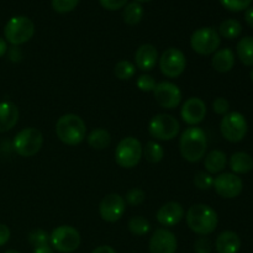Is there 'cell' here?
I'll return each mask as SVG.
<instances>
[{"label":"cell","mask_w":253,"mask_h":253,"mask_svg":"<svg viewBox=\"0 0 253 253\" xmlns=\"http://www.w3.org/2000/svg\"><path fill=\"white\" fill-rule=\"evenodd\" d=\"M180 155L190 163L199 162L205 157L208 150L207 133L198 126H190L183 131L179 138Z\"/></svg>","instance_id":"6da1fadb"},{"label":"cell","mask_w":253,"mask_h":253,"mask_svg":"<svg viewBox=\"0 0 253 253\" xmlns=\"http://www.w3.org/2000/svg\"><path fill=\"white\" fill-rule=\"evenodd\" d=\"M187 225L194 234L208 236L216 230L219 217L216 211L207 204H194L185 215Z\"/></svg>","instance_id":"7a4b0ae2"},{"label":"cell","mask_w":253,"mask_h":253,"mask_svg":"<svg viewBox=\"0 0 253 253\" xmlns=\"http://www.w3.org/2000/svg\"><path fill=\"white\" fill-rule=\"evenodd\" d=\"M57 137L68 146H77L84 141L86 136L85 123L76 114H64L57 120Z\"/></svg>","instance_id":"3957f363"},{"label":"cell","mask_w":253,"mask_h":253,"mask_svg":"<svg viewBox=\"0 0 253 253\" xmlns=\"http://www.w3.org/2000/svg\"><path fill=\"white\" fill-rule=\"evenodd\" d=\"M35 35V24L26 16H14L4 27L5 41L12 46H20L29 42Z\"/></svg>","instance_id":"277c9868"},{"label":"cell","mask_w":253,"mask_h":253,"mask_svg":"<svg viewBox=\"0 0 253 253\" xmlns=\"http://www.w3.org/2000/svg\"><path fill=\"white\" fill-rule=\"evenodd\" d=\"M143 156V146L136 137L123 138L116 146L115 161L121 168L131 169L140 163Z\"/></svg>","instance_id":"5b68a950"},{"label":"cell","mask_w":253,"mask_h":253,"mask_svg":"<svg viewBox=\"0 0 253 253\" xmlns=\"http://www.w3.org/2000/svg\"><path fill=\"white\" fill-rule=\"evenodd\" d=\"M43 146V135L35 127H26L16 133L12 142L15 152L21 157H32L37 155Z\"/></svg>","instance_id":"8992f818"},{"label":"cell","mask_w":253,"mask_h":253,"mask_svg":"<svg viewBox=\"0 0 253 253\" xmlns=\"http://www.w3.org/2000/svg\"><path fill=\"white\" fill-rule=\"evenodd\" d=\"M221 39L214 27H200L190 36V47L200 56H210L219 49Z\"/></svg>","instance_id":"52a82bcc"},{"label":"cell","mask_w":253,"mask_h":253,"mask_svg":"<svg viewBox=\"0 0 253 253\" xmlns=\"http://www.w3.org/2000/svg\"><path fill=\"white\" fill-rule=\"evenodd\" d=\"M179 121L169 114H157L148 123V132L158 141H170L179 133Z\"/></svg>","instance_id":"ba28073f"},{"label":"cell","mask_w":253,"mask_h":253,"mask_svg":"<svg viewBox=\"0 0 253 253\" xmlns=\"http://www.w3.org/2000/svg\"><path fill=\"white\" fill-rule=\"evenodd\" d=\"M52 249L59 253H72L81 246V234L73 226L62 225L49 234Z\"/></svg>","instance_id":"9c48e42d"},{"label":"cell","mask_w":253,"mask_h":253,"mask_svg":"<svg viewBox=\"0 0 253 253\" xmlns=\"http://www.w3.org/2000/svg\"><path fill=\"white\" fill-rule=\"evenodd\" d=\"M249 131V124L246 118L241 113L232 111L224 115L220 123V132L222 137L232 143H237L244 140Z\"/></svg>","instance_id":"30bf717a"},{"label":"cell","mask_w":253,"mask_h":253,"mask_svg":"<svg viewBox=\"0 0 253 253\" xmlns=\"http://www.w3.org/2000/svg\"><path fill=\"white\" fill-rule=\"evenodd\" d=\"M160 63V69L167 78H178L182 76L187 67V58L185 54L180 51L179 48H170L166 49L162 56L158 58Z\"/></svg>","instance_id":"8fae6325"},{"label":"cell","mask_w":253,"mask_h":253,"mask_svg":"<svg viewBox=\"0 0 253 253\" xmlns=\"http://www.w3.org/2000/svg\"><path fill=\"white\" fill-rule=\"evenodd\" d=\"M152 93L156 103L161 108L172 110V109L178 108L179 104L182 103V91H180L179 86L170 82L157 83Z\"/></svg>","instance_id":"7c38bea8"},{"label":"cell","mask_w":253,"mask_h":253,"mask_svg":"<svg viewBox=\"0 0 253 253\" xmlns=\"http://www.w3.org/2000/svg\"><path fill=\"white\" fill-rule=\"evenodd\" d=\"M212 188L216 194L224 199H234L242 193L244 182L239 175L234 173H220L217 177L214 178Z\"/></svg>","instance_id":"4fadbf2b"},{"label":"cell","mask_w":253,"mask_h":253,"mask_svg":"<svg viewBox=\"0 0 253 253\" xmlns=\"http://www.w3.org/2000/svg\"><path fill=\"white\" fill-rule=\"evenodd\" d=\"M126 202L118 193L105 195L99 204V214L106 222H116L124 216Z\"/></svg>","instance_id":"5bb4252c"},{"label":"cell","mask_w":253,"mask_h":253,"mask_svg":"<svg viewBox=\"0 0 253 253\" xmlns=\"http://www.w3.org/2000/svg\"><path fill=\"white\" fill-rule=\"evenodd\" d=\"M177 237L167 229H157L150 239V253H175Z\"/></svg>","instance_id":"9a60e30c"},{"label":"cell","mask_w":253,"mask_h":253,"mask_svg":"<svg viewBox=\"0 0 253 253\" xmlns=\"http://www.w3.org/2000/svg\"><path fill=\"white\" fill-rule=\"evenodd\" d=\"M180 116L185 124L197 126L203 123L207 116V104L200 98H189L184 101L180 109Z\"/></svg>","instance_id":"2e32d148"},{"label":"cell","mask_w":253,"mask_h":253,"mask_svg":"<svg viewBox=\"0 0 253 253\" xmlns=\"http://www.w3.org/2000/svg\"><path fill=\"white\" fill-rule=\"evenodd\" d=\"M184 208L178 202H168L158 209L156 219L162 226L173 227L179 224L184 217Z\"/></svg>","instance_id":"e0dca14e"},{"label":"cell","mask_w":253,"mask_h":253,"mask_svg":"<svg viewBox=\"0 0 253 253\" xmlns=\"http://www.w3.org/2000/svg\"><path fill=\"white\" fill-rule=\"evenodd\" d=\"M158 62V52L153 44L143 43L136 49L135 63L141 71H151Z\"/></svg>","instance_id":"ac0fdd59"},{"label":"cell","mask_w":253,"mask_h":253,"mask_svg":"<svg viewBox=\"0 0 253 253\" xmlns=\"http://www.w3.org/2000/svg\"><path fill=\"white\" fill-rule=\"evenodd\" d=\"M19 108L11 101L0 103V133L7 132L16 126L19 121Z\"/></svg>","instance_id":"d6986e66"},{"label":"cell","mask_w":253,"mask_h":253,"mask_svg":"<svg viewBox=\"0 0 253 253\" xmlns=\"http://www.w3.org/2000/svg\"><path fill=\"white\" fill-rule=\"evenodd\" d=\"M217 253H237L241 249V239L235 231H222L215 241Z\"/></svg>","instance_id":"ffe728a7"},{"label":"cell","mask_w":253,"mask_h":253,"mask_svg":"<svg viewBox=\"0 0 253 253\" xmlns=\"http://www.w3.org/2000/svg\"><path fill=\"white\" fill-rule=\"evenodd\" d=\"M211 66L219 73H227L235 66V53L231 48L217 49L211 58Z\"/></svg>","instance_id":"44dd1931"},{"label":"cell","mask_w":253,"mask_h":253,"mask_svg":"<svg viewBox=\"0 0 253 253\" xmlns=\"http://www.w3.org/2000/svg\"><path fill=\"white\" fill-rule=\"evenodd\" d=\"M227 165L226 153L220 150H212L205 156L204 167L209 174H220Z\"/></svg>","instance_id":"7402d4cb"},{"label":"cell","mask_w":253,"mask_h":253,"mask_svg":"<svg viewBox=\"0 0 253 253\" xmlns=\"http://www.w3.org/2000/svg\"><path fill=\"white\" fill-rule=\"evenodd\" d=\"M229 165L234 174H246L253 169V158L247 152H235L230 157Z\"/></svg>","instance_id":"603a6c76"},{"label":"cell","mask_w":253,"mask_h":253,"mask_svg":"<svg viewBox=\"0 0 253 253\" xmlns=\"http://www.w3.org/2000/svg\"><path fill=\"white\" fill-rule=\"evenodd\" d=\"M86 141H88V145L94 150H105L110 146L111 136L110 132L105 128H95L89 133Z\"/></svg>","instance_id":"cb8c5ba5"},{"label":"cell","mask_w":253,"mask_h":253,"mask_svg":"<svg viewBox=\"0 0 253 253\" xmlns=\"http://www.w3.org/2000/svg\"><path fill=\"white\" fill-rule=\"evenodd\" d=\"M236 53L245 66L253 67V36L240 40L236 46Z\"/></svg>","instance_id":"d4e9b609"},{"label":"cell","mask_w":253,"mask_h":253,"mask_svg":"<svg viewBox=\"0 0 253 253\" xmlns=\"http://www.w3.org/2000/svg\"><path fill=\"white\" fill-rule=\"evenodd\" d=\"M143 14H145V10H143V6L140 2H128V4H126V6L124 7L123 19L124 21H125V24L135 26V25L140 24L141 20H142L143 17Z\"/></svg>","instance_id":"484cf974"},{"label":"cell","mask_w":253,"mask_h":253,"mask_svg":"<svg viewBox=\"0 0 253 253\" xmlns=\"http://www.w3.org/2000/svg\"><path fill=\"white\" fill-rule=\"evenodd\" d=\"M242 26L239 20L227 19L222 21L219 26V35L227 40H235L241 35Z\"/></svg>","instance_id":"4316f807"},{"label":"cell","mask_w":253,"mask_h":253,"mask_svg":"<svg viewBox=\"0 0 253 253\" xmlns=\"http://www.w3.org/2000/svg\"><path fill=\"white\" fill-rule=\"evenodd\" d=\"M143 156L150 163H160L165 157V150L156 141H148L143 148Z\"/></svg>","instance_id":"83f0119b"},{"label":"cell","mask_w":253,"mask_h":253,"mask_svg":"<svg viewBox=\"0 0 253 253\" xmlns=\"http://www.w3.org/2000/svg\"><path fill=\"white\" fill-rule=\"evenodd\" d=\"M136 73V66L133 63H131L130 61H124L118 62L114 67V74L118 79L120 81H130Z\"/></svg>","instance_id":"f1b7e54d"},{"label":"cell","mask_w":253,"mask_h":253,"mask_svg":"<svg viewBox=\"0 0 253 253\" xmlns=\"http://www.w3.org/2000/svg\"><path fill=\"white\" fill-rule=\"evenodd\" d=\"M128 230L135 236H143L148 234L151 230V225L147 219L142 216H135L128 221Z\"/></svg>","instance_id":"f546056e"},{"label":"cell","mask_w":253,"mask_h":253,"mask_svg":"<svg viewBox=\"0 0 253 253\" xmlns=\"http://www.w3.org/2000/svg\"><path fill=\"white\" fill-rule=\"evenodd\" d=\"M194 185L200 190H209L211 189L212 185H214V177L211 174H209L208 172H197L194 174Z\"/></svg>","instance_id":"4dcf8cb0"},{"label":"cell","mask_w":253,"mask_h":253,"mask_svg":"<svg viewBox=\"0 0 253 253\" xmlns=\"http://www.w3.org/2000/svg\"><path fill=\"white\" fill-rule=\"evenodd\" d=\"M29 241L35 249H36V247L46 246L49 242V234L41 229L34 230V231H31L29 234Z\"/></svg>","instance_id":"1f68e13d"},{"label":"cell","mask_w":253,"mask_h":253,"mask_svg":"<svg viewBox=\"0 0 253 253\" xmlns=\"http://www.w3.org/2000/svg\"><path fill=\"white\" fill-rule=\"evenodd\" d=\"M219 1L229 11L240 12L249 9L252 0H219Z\"/></svg>","instance_id":"d6a6232c"},{"label":"cell","mask_w":253,"mask_h":253,"mask_svg":"<svg viewBox=\"0 0 253 253\" xmlns=\"http://www.w3.org/2000/svg\"><path fill=\"white\" fill-rule=\"evenodd\" d=\"M52 7L58 14H67L73 11L79 4V0H52Z\"/></svg>","instance_id":"836d02e7"},{"label":"cell","mask_w":253,"mask_h":253,"mask_svg":"<svg viewBox=\"0 0 253 253\" xmlns=\"http://www.w3.org/2000/svg\"><path fill=\"white\" fill-rule=\"evenodd\" d=\"M145 198L146 194L142 189H140V188H133V189L128 190L127 194H126V198H124V199H125V202L127 204L137 207V205H141L145 202Z\"/></svg>","instance_id":"e575fe53"},{"label":"cell","mask_w":253,"mask_h":253,"mask_svg":"<svg viewBox=\"0 0 253 253\" xmlns=\"http://www.w3.org/2000/svg\"><path fill=\"white\" fill-rule=\"evenodd\" d=\"M136 85H137V88L141 91L150 93V91H153V89L156 88L157 83H156L155 78L152 76H150V74H142L136 81Z\"/></svg>","instance_id":"d590c367"},{"label":"cell","mask_w":253,"mask_h":253,"mask_svg":"<svg viewBox=\"0 0 253 253\" xmlns=\"http://www.w3.org/2000/svg\"><path fill=\"white\" fill-rule=\"evenodd\" d=\"M212 245L208 236H200L194 244L195 253H210L211 252Z\"/></svg>","instance_id":"8d00e7d4"},{"label":"cell","mask_w":253,"mask_h":253,"mask_svg":"<svg viewBox=\"0 0 253 253\" xmlns=\"http://www.w3.org/2000/svg\"><path fill=\"white\" fill-rule=\"evenodd\" d=\"M212 110L217 115H226L230 110V103L225 98H216L212 101Z\"/></svg>","instance_id":"74e56055"},{"label":"cell","mask_w":253,"mask_h":253,"mask_svg":"<svg viewBox=\"0 0 253 253\" xmlns=\"http://www.w3.org/2000/svg\"><path fill=\"white\" fill-rule=\"evenodd\" d=\"M99 2L104 9L109 10V11H116V10H120L126 6L127 0H99Z\"/></svg>","instance_id":"f35d334b"},{"label":"cell","mask_w":253,"mask_h":253,"mask_svg":"<svg viewBox=\"0 0 253 253\" xmlns=\"http://www.w3.org/2000/svg\"><path fill=\"white\" fill-rule=\"evenodd\" d=\"M10 240V230L6 225L0 224V247L4 246Z\"/></svg>","instance_id":"ab89813d"},{"label":"cell","mask_w":253,"mask_h":253,"mask_svg":"<svg viewBox=\"0 0 253 253\" xmlns=\"http://www.w3.org/2000/svg\"><path fill=\"white\" fill-rule=\"evenodd\" d=\"M9 57H10V59H11V61H20V59H21V51H20L19 48H17L16 46L15 47H12V48H10V51H9Z\"/></svg>","instance_id":"60d3db41"},{"label":"cell","mask_w":253,"mask_h":253,"mask_svg":"<svg viewBox=\"0 0 253 253\" xmlns=\"http://www.w3.org/2000/svg\"><path fill=\"white\" fill-rule=\"evenodd\" d=\"M245 21L250 27L253 29V6H250L245 12Z\"/></svg>","instance_id":"b9f144b4"},{"label":"cell","mask_w":253,"mask_h":253,"mask_svg":"<svg viewBox=\"0 0 253 253\" xmlns=\"http://www.w3.org/2000/svg\"><path fill=\"white\" fill-rule=\"evenodd\" d=\"M91 253H116V251L113 249V247L105 246V245H104V246L96 247L95 250H93V252Z\"/></svg>","instance_id":"7bdbcfd3"},{"label":"cell","mask_w":253,"mask_h":253,"mask_svg":"<svg viewBox=\"0 0 253 253\" xmlns=\"http://www.w3.org/2000/svg\"><path fill=\"white\" fill-rule=\"evenodd\" d=\"M34 253H54V250L49 245H46V246L36 247L34 250Z\"/></svg>","instance_id":"ee69618b"},{"label":"cell","mask_w":253,"mask_h":253,"mask_svg":"<svg viewBox=\"0 0 253 253\" xmlns=\"http://www.w3.org/2000/svg\"><path fill=\"white\" fill-rule=\"evenodd\" d=\"M7 52V43L6 41H5L4 39H1L0 37V58H1L2 56H5Z\"/></svg>","instance_id":"f6af8a7d"},{"label":"cell","mask_w":253,"mask_h":253,"mask_svg":"<svg viewBox=\"0 0 253 253\" xmlns=\"http://www.w3.org/2000/svg\"><path fill=\"white\" fill-rule=\"evenodd\" d=\"M135 1H137V2H148V1H152V0H135Z\"/></svg>","instance_id":"bcb514c9"},{"label":"cell","mask_w":253,"mask_h":253,"mask_svg":"<svg viewBox=\"0 0 253 253\" xmlns=\"http://www.w3.org/2000/svg\"><path fill=\"white\" fill-rule=\"evenodd\" d=\"M5 253H20L19 251H15V250H9V251H6Z\"/></svg>","instance_id":"7dc6e473"},{"label":"cell","mask_w":253,"mask_h":253,"mask_svg":"<svg viewBox=\"0 0 253 253\" xmlns=\"http://www.w3.org/2000/svg\"><path fill=\"white\" fill-rule=\"evenodd\" d=\"M250 77H251V81L253 82V68H252V71L250 72Z\"/></svg>","instance_id":"c3c4849f"}]
</instances>
